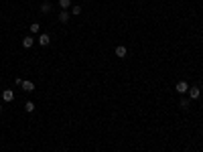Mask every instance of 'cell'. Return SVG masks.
Segmentation results:
<instances>
[{
	"label": "cell",
	"mask_w": 203,
	"mask_h": 152,
	"mask_svg": "<svg viewBox=\"0 0 203 152\" xmlns=\"http://www.w3.org/2000/svg\"><path fill=\"white\" fill-rule=\"evenodd\" d=\"M175 89H177V93H187L189 91V83H187V81H177Z\"/></svg>",
	"instance_id": "1"
},
{
	"label": "cell",
	"mask_w": 203,
	"mask_h": 152,
	"mask_svg": "<svg viewBox=\"0 0 203 152\" xmlns=\"http://www.w3.org/2000/svg\"><path fill=\"white\" fill-rule=\"evenodd\" d=\"M20 87H23V91L31 93V91L35 89V83H33V81H29V79H23V83H20Z\"/></svg>",
	"instance_id": "2"
},
{
	"label": "cell",
	"mask_w": 203,
	"mask_h": 152,
	"mask_svg": "<svg viewBox=\"0 0 203 152\" xmlns=\"http://www.w3.org/2000/svg\"><path fill=\"white\" fill-rule=\"evenodd\" d=\"M189 99H199V98H201V89H199V87H189Z\"/></svg>",
	"instance_id": "3"
},
{
	"label": "cell",
	"mask_w": 203,
	"mask_h": 152,
	"mask_svg": "<svg viewBox=\"0 0 203 152\" xmlns=\"http://www.w3.org/2000/svg\"><path fill=\"white\" fill-rule=\"evenodd\" d=\"M114 53H116V57H120V59H124L126 53H128V49H126L124 45H118L116 49H114Z\"/></svg>",
	"instance_id": "4"
},
{
	"label": "cell",
	"mask_w": 203,
	"mask_h": 152,
	"mask_svg": "<svg viewBox=\"0 0 203 152\" xmlns=\"http://www.w3.org/2000/svg\"><path fill=\"white\" fill-rule=\"evenodd\" d=\"M2 99H4V102H12V99H14V91H12V89H4V91H2Z\"/></svg>",
	"instance_id": "5"
},
{
	"label": "cell",
	"mask_w": 203,
	"mask_h": 152,
	"mask_svg": "<svg viewBox=\"0 0 203 152\" xmlns=\"http://www.w3.org/2000/svg\"><path fill=\"white\" fill-rule=\"evenodd\" d=\"M33 45H35V39H33V34H29V37H24V39H23V47H24V49H31Z\"/></svg>",
	"instance_id": "6"
},
{
	"label": "cell",
	"mask_w": 203,
	"mask_h": 152,
	"mask_svg": "<svg viewBox=\"0 0 203 152\" xmlns=\"http://www.w3.org/2000/svg\"><path fill=\"white\" fill-rule=\"evenodd\" d=\"M49 43H51V37H49V34H41V37H39V45H41V47H49Z\"/></svg>",
	"instance_id": "7"
},
{
	"label": "cell",
	"mask_w": 203,
	"mask_h": 152,
	"mask_svg": "<svg viewBox=\"0 0 203 152\" xmlns=\"http://www.w3.org/2000/svg\"><path fill=\"white\" fill-rule=\"evenodd\" d=\"M69 14H71L69 10H61V12H59V22H67V20H69Z\"/></svg>",
	"instance_id": "8"
},
{
	"label": "cell",
	"mask_w": 203,
	"mask_h": 152,
	"mask_svg": "<svg viewBox=\"0 0 203 152\" xmlns=\"http://www.w3.org/2000/svg\"><path fill=\"white\" fill-rule=\"evenodd\" d=\"M179 106H181V110H189V106H191V99H189V98H181Z\"/></svg>",
	"instance_id": "9"
},
{
	"label": "cell",
	"mask_w": 203,
	"mask_h": 152,
	"mask_svg": "<svg viewBox=\"0 0 203 152\" xmlns=\"http://www.w3.org/2000/svg\"><path fill=\"white\" fill-rule=\"evenodd\" d=\"M51 8H53V6H51V2H47V0H45L43 4H41V12H43V14H47V12H51Z\"/></svg>",
	"instance_id": "10"
},
{
	"label": "cell",
	"mask_w": 203,
	"mask_h": 152,
	"mask_svg": "<svg viewBox=\"0 0 203 152\" xmlns=\"http://www.w3.org/2000/svg\"><path fill=\"white\" fill-rule=\"evenodd\" d=\"M24 112H27V114H33L35 112V102H27V103H24Z\"/></svg>",
	"instance_id": "11"
},
{
	"label": "cell",
	"mask_w": 203,
	"mask_h": 152,
	"mask_svg": "<svg viewBox=\"0 0 203 152\" xmlns=\"http://www.w3.org/2000/svg\"><path fill=\"white\" fill-rule=\"evenodd\" d=\"M29 30H31V34H37L41 30V25H39V22H33V25L29 26Z\"/></svg>",
	"instance_id": "12"
},
{
	"label": "cell",
	"mask_w": 203,
	"mask_h": 152,
	"mask_svg": "<svg viewBox=\"0 0 203 152\" xmlns=\"http://www.w3.org/2000/svg\"><path fill=\"white\" fill-rule=\"evenodd\" d=\"M59 6H61V10H69V6H71V0H59Z\"/></svg>",
	"instance_id": "13"
},
{
	"label": "cell",
	"mask_w": 203,
	"mask_h": 152,
	"mask_svg": "<svg viewBox=\"0 0 203 152\" xmlns=\"http://www.w3.org/2000/svg\"><path fill=\"white\" fill-rule=\"evenodd\" d=\"M71 14L73 16H79V14H81V6H77V4L71 6Z\"/></svg>",
	"instance_id": "14"
},
{
	"label": "cell",
	"mask_w": 203,
	"mask_h": 152,
	"mask_svg": "<svg viewBox=\"0 0 203 152\" xmlns=\"http://www.w3.org/2000/svg\"><path fill=\"white\" fill-rule=\"evenodd\" d=\"M0 112H2V106H0Z\"/></svg>",
	"instance_id": "15"
}]
</instances>
